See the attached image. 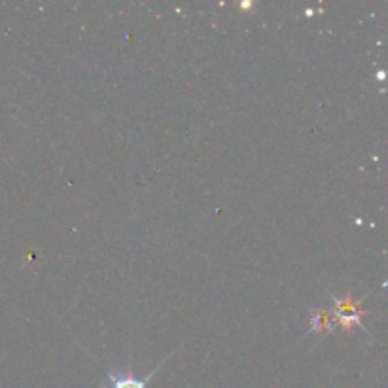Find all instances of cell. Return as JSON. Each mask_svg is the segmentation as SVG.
<instances>
[{"instance_id": "6da1fadb", "label": "cell", "mask_w": 388, "mask_h": 388, "mask_svg": "<svg viewBox=\"0 0 388 388\" xmlns=\"http://www.w3.org/2000/svg\"><path fill=\"white\" fill-rule=\"evenodd\" d=\"M334 322L339 324L345 332H351L352 327L358 326L362 327L365 332L364 324H362V318H364L365 311L362 309V301L360 299H354L351 294H346L345 297H335L334 296Z\"/></svg>"}, {"instance_id": "7a4b0ae2", "label": "cell", "mask_w": 388, "mask_h": 388, "mask_svg": "<svg viewBox=\"0 0 388 388\" xmlns=\"http://www.w3.org/2000/svg\"><path fill=\"white\" fill-rule=\"evenodd\" d=\"M169 358V356H167ZM165 358V360H167ZM165 360L161 364H158L154 368L146 379H139V377L133 375V371H110L108 379H106V384L103 388H148L150 381H152V377L161 370V365L165 364Z\"/></svg>"}, {"instance_id": "3957f363", "label": "cell", "mask_w": 388, "mask_h": 388, "mask_svg": "<svg viewBox=\"0 0 388 388\" xmlns=\"http://www.w3.org/2000/svg\"><path fill=\"white\" fill-rule=\"evenodd\" d=\"M335 327L334 315L332 311L326 309H311V330L309 334H318V335H326L332 334Z\"/></svg>"}]
</instances>
